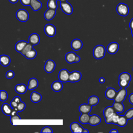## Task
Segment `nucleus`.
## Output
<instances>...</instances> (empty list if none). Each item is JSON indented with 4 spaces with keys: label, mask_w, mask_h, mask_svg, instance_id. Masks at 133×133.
Listing matches in <instances>:
<instances>
[{
    "label": "nucleus",
    "mask_w": 133,
    "mask_h": 133,
    "mask_svg": "<svg viewBox=\"0 0 133 133\" xmlns=\"http://www.w3.org/2000/svg\"><path fill=\"white\" fill-rule=\"evenodd\" d=\"M36 55H37L36 51L34 48H32L31 50L28 51L25 54L24 57L28 59H33L35 58V57L36 56Z\"/></svg>",
    "instance_id": "obj_32"
},
{
    "label": "nucleus",
    "mask_w": 133,
    "mask_h": 133,
    "mask_svg": "<svg viewBox=\"0 0 133 133\" xmlns=\"http://www.w3.org/2000/svg\"><path fill=\"white\" fill-rule=\"evenodd\" d=\"M113 106H109L105 108L103 110V115L105 118V121L107 124L112 123V117L115 113Z\"/></svg>",
    "instance_id": "obj_1"
},
{
    "label": "nucleus",
    "mask_w": 133,
    "mask_h": 133,
    "mask_svg": "<svg viewBox=\"0 0 133 133\" xmlns=\"http://www.w3.org/2000/svg\"><path fill=\"white\" fill-rule=\"evenodd\" d=\"M83 133H85V132H89V131H88V130H87V129H84V130H83Z\"/></svg>",
    "instance_id": "obj_53"
},
{
    "label": "nucleus",
    "mask_w": 133,
    "mask_h": 133,
    "mask_svg": "<svg viewBox=\"0 0 133 133\" xmlns=\"http://www.w3.org/2000/svg\"><path fill=\"white\" fill-rule=\"evenodd\" d=\"M99 98L96 96H90L88 100V103L91 106H94L97 105L99 102Z\"/></svg>",
    "instance_id": "obj_31"
},
{
    "label": "nucleus",
    "mask_w": 133,
    "mask_h": 133,
    "mask_svg": "<svg viewBox=\"0 0 133 133\" xmlns=\"http://www.w3.org/2000/svg\"><path fill=\"white\" fill-rule=\"evenodd\" d=\"M105 54V48L102 45H98L94 47L93 50V56L96 59L103 58Z\"/></svg>",
    "instance_id": "obj_2"
},
{
    "label": "nucleus",
    "mask_w": 133,
    "mask_h": 133,
    "mask_svg": "<svg viewBox=\"0 0 133 133\" xmlns=\"http://www.w3.org/2000/svg\"><path fill=\"white\" fill-rule=\"evenodd\" d=\"M60 2H67L68 0H60Z\"/></svg>",
    "instance_id": "obj_54"
},
{
    "label": "nucleus",
    "mask_w": 133,
    "mask_h": 133,
    "mask_svg": "<svg viewBox=\"0 0 133 133\" xmlns=\"http://www.w3.org/2000/svg\"><path fill=\"white\" fill-rule=\"evenodd\" d=\"M128 120L125 115H120L116 125L119 127H124L127 125Z\"/></svg>",
    "instance_id": "obj_30"
},
{
    "label": "nucleus",
    "mask_w": 133,
    "mask_h": 133,
    "mask_svg": "<svg viewBox=\"0 0 133 133\" xmlns=\"http://www.w3.org/2000/svg\"><path fill=\"white\" fill-rule=\"evenodd\" d=\"M21 119V117H20L17 114H15V115L10 116V122L11 124L13 125L14 121V120H18V119Z\"/></svg>",
    "instance_id": "obj_42"
},
{
    "label": "nucleus",
    "mask_w": 133,
    "mask_h": 133,
    "mask_svg": "<svg viewBox=\"0 0 133 133\" xmlns=\"http://www.w3.org/2000/svg\"><path fill=\"white\" fill-rule=\"evenodd\" d=\"M124 115L128 119H132L133 118V108H131L128 110L126 112Z\"/></svg>",
    "instance_id": "obj_38"
},
{
    "label": "nucleus",
    "mask_w": 133,
    "mask_h": 133,
    "mask_svg": "<svg viewBox=\"0 0 133 133\" xmlns=\"http://www.w3.org/2000/svg\"><path fill=\"white\" fill-rule=\"evenodd\" d=\"M40 42V37L37 33H32L29 37V43L33 45H36Z\"/></svg>",
    "instance_id": "obj_15"
},
{
    "label": "nucleus",
    "mask_w": 133,
    "mask_h": 133,
    "mask_svg": "<svg viewBox=\"0 0 133 133\" xmlns=\"http://www.w3.org/2000/svg\"><path fill=\"white\" fill-rule=\"evenodd\" d=\"M83 46V43L79 39H74L71 43V47L74 51H78L80 50Z\"/></svg>",
    "instance_id": "obj_12"
},
{
    "label": "nucleus",
    "mask_w": 133,
    "mask_h": 133,
    "mask_svg": "<svg viewBox=\"0 0 133 133\" xmlns=\"http://www.w3.org/2000/svg\"><path fill=\"white\" fill-rule=\"evenodd\" d=\"M113 107L115 112L118 113H121L124 112L125 108L122 102L114 101L113 104Z\"/></svg>",
    "instance_id": "obj_26"
},
{
    "label": "nucleus",
    "mask_w": 133,
    "mask_h": 133,
    "mask_svg": "<svg viewBox=\"0 0 133 133\" xmlns=\"http://www.w3.org/2000/svg\"><path fill=\"white\" fill-rule=\"evenodd\" d=\"M99 82L101 83V84H103L105 82V79L103 77H100L99 79Z\"/></svg>",
    "instance_id": "obj_50"
},
{
    "label": "nucleus",
    "mask_w": 133,
    "mask_h": 133,
    "mask_svg": "<svg viewBox=\"0 0 133 133\" xmlns=\"http://www.w3.org/2000/svg\"><path fill=\"white\" fill-rule=\"evenodd\" d=\"M101 119L98 115L96 114H93L90 115L88 124L91 126H96L99 124L101 123Z\"/></svg>",
    "instance_id": "obj_16"
},
{
    "label": "nucleus",
    "mask_w": 133,
    "mask_h": 133,
    "mask_svg": "<svg viewBox=\"0 0 133 133\" xmlns=\"http://www.w3.org/2000/svg\"><path fill=\"white\" fill-rule=\"evenodd\" d=\"M119 79H125L126 81H128L129 82H130L131 79V75L128 73V72H123L121 73L118 77Z\"/></svg>",
    "instance_id": "obj_33"
},
{
    "label": "nucleus",
    "mask_w": 133,
    "mask_h": 133,
    "mask_svg": "<svg viewBox=\"0 0 133 133\" xmlns=\"http://www.w3.org/2000/svg\"><path fill=\"white\" fill-rule=\"evenodd\" d=\"M70 128L72 132H83L84 129L77 122H73L71 123Z\"/></svg>",
    "instance_id": "obj_14"
},
{
    "label": "nucleus",
    "mask_w": 133,
    "mask_h": 133,
    "mask_svg": "<svg viewBox=\"0 0 133 133\" xmlns=\"http://www.w3.org/2000/svg\"><path fill=\"white\" fill-rule=\"evenodd\" d=\"M8 98L7 92L4 90H1L0 91V100L1 101L5 102Z\"/></svg>",
    "instance_id": "obj_36"
},
{
    "label": "nucleus",
    "mask_w": 133,
    "mask_h": 133,
    "mask_svg": "<svg viewBox=\"0 0 133 133\" xmlns=\"http://www.w3.org/2000/svg\"><path fill=\"white\" fill-rule=\"evenodd\" d=\"M129 28L131 30H133V18H132L129 22Z\"/></svg>",
    "instance_id": "obj_48"
},
{
    "label": "nucleus",
    "mask_w": 133,
    "mask_h": 133,
    "mask_svg": "<svg viewBox=\"0 0 133 133\" xmlns=\"http://www.w3.org/2000/svg\"><path fill=\"white\" fill-rule=\"evenodd\" d=\"M130 82L125 80V79H119L118 80V85L121 88H126L129 86Z\"/></svg>",
    "instance_id": "obj_37"
},
{
    "label": "nucleus",
    "mask_w": 133,
    "mask_h": 133,
    "mask_svg": "<svg viewBox=\"0 0 133 133\" xmlns=\"http://www.w3.org/2000/svg\"><path fill=\"white\" fill-rule=\"evenodd\" d=\"M56 14V10L48 8L44 13V18L47 20L52 19Z\"/></svg>",
    "instance_id": "obj_17"
},
{
    "label": "nucleus",
    "mask_w": 133,
    "mask_h": 133,
    "mask_svg": "<svg viewBox=\"0 0 133 133\" xmlns=\"http://www.w3.org/2000/svg\"><path fill=\"white\" fill-rule=\"evenodd\" d=\"M90 116V115H89V113H81L79 118V122L83 124H87L89 122Z\"/></svg>",
    "instance_id": "obj_29"
},
{
    "label": "nucleus",
    "mask_w": 133,
    "mask_h": 133,
    "mask_svg": "<svg viewBox=\"0 0 133 133\" xmlns=\"http://www.w3.org/2000/svg\"><path fill=\"white\" fill-rule=\"evenodd\" d=\"M91 105L89 103L82 104L78 108V110L81 113H89L91 110Z\"/></svg>",
    "instance_id": "obj_19"
},
{
    "label": "nucleus",
    "mask_w": 133,
    "mask_h": 133,
    "mask_svg": "<svg viewBox=\"0 0 133 133\" xmlns=\"http://www.w3.org/2000/svg\"><path fill=\"white\" fill-rule=\"evenodd\" d=\"M60 81H54L51 84V88L55 92H59L62 89L63 84Z\"/></svg>",
    "instance_id": "obj_23"
},
{
    "label": "nucleus",
    "mask_w": 133,
    "mask_h": 133,
    "mask_svg": "<svg viewBox=\"0 0 133 133\" xmlns=\"http://www.w3.org/2000/svg\"><path fill=\"white\" fill-rule=\"evenodd\" d=\"M10 105L11 106V107L13 109H15V108H17L18 105V103L16 102L15 100H12V101H11V102L10 103Z\"/></svg>",
    "instance_id": "obj_45"
},
{
    "label": "nucleus",
    "mask_w": 133,
    "mask_h": 133,
    "mask_svg": "<svg viewBox=\"0 0 133 133\" xmlns=\"http://www.w3.org/2000/svg\"><path fill=\"white\" fill-rule=\"evenodd\" d=\"M132 71H133V68H132Z\"/></svg>",
    "instance_id": "obj_56"
},
{
    "label": "nucleus",
    "mask_w": 133,
    "mask_h": 133,
    "mask_svg": "<svg viewBox=\"0 0 133 133\" xmlns=\"http://www.w3.org/2000/svg\"><path fill=\"white\" fill-rule=\"evenodd\" d=\"M56 1H57V0H56Z\"/></svg>",
    "instance_id": "obj_57"
},
{
    "label": "nucleus",
    "mask_w": 133,
    "mask_h": 133,
    "mask_svg": "<svg viewBox=\"0 0 133 133\" xmlns=\"http://www.w3.org/2000/svg\"><path fill=\"white\" fill-rule=\"evenodd\" d=\"M82 77V74L80 72L77 71H74L70 73L69 82L74 83L78 82L81 80Z\"/></svg>",
    "instance_id": "obj_10"
},
{
    "label": "nucleus",
    "mask_w": 133,
    "mask_h": 133,
    "mask_svg": "<svg viewBox=\"0 0 133 133\" xmlns=\"http://www.w3.org/2000/svg\"><path fill=\"white\" fill-rule=\"evenodd\" d=\"M70 73L68 71V70L66 69H61L58 74V77L59 81H60L62 82H67L69 81V76Z\"/></svg>",
    "instance_id": "obj_8"
},
{
    "label": "nucleus",
    "mask_w": 133,
    "mask_h": 133,
    "mask_svg": "<svg viewBox=\"0 0 133 133\" xmlns=\"http://www.w3.org/2000/svg\"><path fill=\"white\" fill-rule=\"evenodd\" d=\"M10 58L9 56L6 55H2L0 57V63L3 66H8L10 63Z\"/></svg>",
    "instance_id": "obj_25"
},
{
    "label": "nucleus",
    "mask_w": 133,
    "mask_h": 133,
    "mask_svg": "<svg viewBox=\"0 0 133 133\" xmlns=\"http://www.w3.org/2000/svg\"><path fill=\"white\" fill-rule=\"evenodd\" d=\"M25 107H26V105H25V103L22 101H21L20 103H18V107L17 108L19 112H21V111H23L24 110V109L25 108Z\"/></svg>",
    "instance_id": "obj_40"
},
{
    "label": "nucleus",
    "mask_w": 133,
    "mask_h": 133,
    "mask_svg": "<svg viewBox=\"0 0 133 133\" xmlns=\"http://www.w3.org/2000/svg\"><path fill=\"white\" fill-rule=\"evenodd\" d=\"M28 44V42L25 41H20L18 42L15 45V50L19 52H21L25 45Z\"/></svg>",
    "instance_id": "obj_28"
},
{
    "label": "nucleus",
    "mask_w": 133,
    "mask_h": 133,
    "mask_svg": "<svg viewBox=\"0 0 133 133\" xmlns=\"http://www.w3.org/2000/svg\"><path fill=\"white\" fill-rule=\"evenodd\" d=\"M76 56V54L74 52L70 51L65 54V59L66 61L69 63H75Z\"/></svg>",
    "instance_id": "obj_21"
},
{
    "label": "nucleus",
    "mask_w": 133,
    "mask_h": 133,
    "mask_svg": "<svg viewBox=\"0 0 133 133\" xmlns=\"http://www.w3.org/2000/svg\"><path fill=\"white\" fill-rule=\"evenodd\" d=\"M42 97L41 94L36 92L33 91L30 95V99L32 102L34 103H37L42 100Z\"/></svg>",
    "instance_id": "obj_27"
},
{
    "label": "nucleus",
    "mask_w": 133,
    "mask_h": 133,
    "mask_svg": "<svg viewBox=\"0 0 133 133\" xmlns=\"http://www.w3.org/2000/svg\"><path fill=\"white\" fill-rule=\"evenodd\" d=\"M33 45L31 44V43H28V44L25 45V46L24 47V48L23 49V50L21 51V54L23 55V56H25V54L28 52L30 50H31L32 48H33Z\"/></svg>",
    "instance_id": "obj_35"
},
{
    "label": "nucleus",
    "mask_w": 133,
    "mask_h": 133,
    "mask_svg": "<svg viewBox=\"0 0 133 133\" xmlns=\"http://www.w3.org/2000/svg\"><path fill=\"white\" fill-rule=\"evenodd\" d=\"M30 6L34 11H38L42 8V3L38 0H31Z\"/></svg>",
    "instance_id": "obj_24"
},
{
    "label": "nucleus",
    "mask_w": 133,
    "mask_h": 133,
    "mask_svg": "<svg viewBox=\"0 0 133 133\" xmlns=\"http://www.w3.org/2000/svg\"><path fill=\"white\" fill-rule=\"evenodd\" d=\"M12 110L13 108L11 107L10 104H9L7 103H4L2 106V111L3 113L6 115L10 116Z\"/></svg>",
    "instance_id": "obj_20"
},
{
    "label": "nucleus",
    "mask_w": 133,
    "mask_h": 133,
    "mask_svg": "<svg viewBox=\"0 0 133 133\" xmlns=\"http://www.w3.org/2000/svg\"><path fill=\"white\" fill-rule=\"evenodd\" d=\"M118 131L115 129H113L110 131V132H118Z\"/></svg>",
    "instance_id": "obj_51"
},
{
    "label": "nucleus",
    "mask_w": 133,
    "mask_h": 133,
    "mask_svg": "<svg viewBox=\"0 0 133 133\" xmlns=\"http://www.w3.org/2000/svg\"><path fill=\"white\" fill-rule=\"evenodd\" d=\"M28 89V86L24 84H19L15 86V90L16 92L19 94H23L26 92Z\"/></svg>",
    "instance_id": "obj_22"
},
{
    "label": "nucleus",
    "mask_w": 133,
    "mask_h": 133,
    "mask_svg": "<svg viewBox=\"0 0 133 133\" xmlns=\"http://www.w3.org/2000/svg\"><path fill=\"white\" fill-rule=\"evenodd\" d=\"M38 86V82L34 77H32L30 78L28 82V89L30 90H32L36 88Z\"/></svg>",
    "instance_id": "obj_18"
},
{
    "label": "nucleus",
    "mask_w": 133,
    "mask_h": 133,
    "mask_svg": "<svg viewBox=\"0 0 133 133\" xmlns=\"http://www.w3.org/2000/svg\"><path fill=\"white\" fill-rule=\"evenodd\" d=\"M21 3L24 6H29L31 0H20Z\"/></svg>",
    "instance_id": "obj_44"
},
{
    "label": "nucleus",
    "mask_w": 133,
    "mask_h": 133,
    "mask_svg": "<svg viewBox=\"0 0 133 133\" xmlns=\"http://www.w3.org/2000/svg\"><path fill=\"white\" fill-rule=\"evenodd\" d=\"M116 11L120 16L125 17L128 15L129 13V8L126 4L121 3L116 7Z\"/></svg>",
    "instance_id": "obj_4"
},
{
    "label": "nucleus",
    "mask_w": 133,
    "mask_h": 133,
    "mask_svg": "<svg viewBox=\"0 0 133 133\" xmlns=\"http://www.w3.org/2000/svg\"><path fill=\"white\" fill-rule=\"evenodd\" d=\"M57 3L56 0H48L47 2V7L48 8L56 10L57 9Z\"/></svg>",
    "instance_id": "obj_34"
},
{
    "label": "nucleus",
    "mask_w": 133,
    "mask_h": 133,
    "mask_svg": "<svg viewBox=\"0 0 133 133\" xmlns=\"http://www.w3.org/2000/svg\"><path fill=\"white\" fill-rule=\"evenodd\" d=\"M41 132H50L52 133L53 132L52 129L48 126H45L41 131Z\"/></svg>",
    "instance_id": "obj_43"
},
{
    "label": "nucleus",
    "mask_w": 133,
    "mask_h": 133,
    "mask_svg": "<svg viewBox=\"0 0 133 133\" xmlns=\"http://www.w3.org/2000/svg\"><path fill=\"white\" fill-rule=\"evenodd\" d=\"M119 116H120V115H119L118 113L115 112L114 114V115H113L112 123L114 124H117V123L118 122V119L119 118Z\"/></svg>",
    "instance_id": "obj_39"
},
{
    "label": "nucleus",
    "mask_w": 133,
    "mask_h": 133,
    "mask_svg": "<svg viewBox=\"0 0 133 133\" xmlns=\"http://www.w3.org/2000/svg\"><path fill=\"white\" fill-rule=\"evenodd\" d=\"M128 100L129 102L133 105V93H131V94L129 95L128 97Z\"/></svg>",
    "instance_id": "obj_46"
},
{
    "label": "nucleus",
    "mask_w": 133,
    "mask_h": 133,
    "mask_svg": "<svg viewBox=\"0 0 133 133\" xmlns=\"http://www.w3.org/2000/svg\"><path fill=\"white\" fill-rule=\"evenodd\" d=\"M14 76H15V73H14V71H12L11 70H9L8 71H7L6 73V77L8 79L12 78L14 77Z\"/></svg>",
    "instance_id": "obj_41"
},
{
    "label": "nucleus",
    "mask_w": 133,
    "mask_h": 133,
    "mask_svg": "<svg viewBox=\"0 0 133 133\" xmlns=\"http://www.w3.org/2000/svg\"><path fill=\"white\" fill-rule=\"evenodd\" d=\"M81 60V58L79 56H77L76 55V58H75V63H77V62H79Z\"/></svg>",
    "instance_id": "obj_49"
},
{
    "label": "nucleus",
    "mask_w": 133,
    "mask_h": 133,
    "mask_svg": "<svg viewBox=\"0 0 133 133\" xmlns=\"http://www.w3.org/2000/svg\"><path fill=\"white\" fill-rule=\"evenodd\" d=\"M127 95V91L126 88H121L116 94V95L114 99V101L123 102L126 99V97Z\"/></svg>",
    "instance_id": "obj_5"
},
{
    "label": "nucleus",
    "mask_w": 133,
    "mask_h": 133,
    "mask_svg": "<svg viewBox=\"0 0 133 133\" xmlns=\"http://www.w3.org/2000/svg\"><path fill=\"white\" fill-rule=\"evenodd\" d=\"M16 16L19 21L23 22L27 21L29 18L28 12L24 9H20L17 10Z\"/></svg>",
    "instance_id": "obj_3"
},
{
    "label": "nucleus",
    "mask_w": 133,
    "mask_h": 133,
    "mask_svg": "<svg viewBox=\"0 0 133 133\" xmlns=\"http://www.w3.org/2000/svg\"><path fill=\"white\" fill-rule=\"evenodd\" d=\"M44 32L48 36L53 37L56 34V27L50 23L47 24L44 27Z\"/></svg>",
    "instance_id": "obj_7"
},
{
    "label": "nucleus",
    "mask_w": 133,
    "mask_h": 133,
    "mask_svg": "<svg viewBox=\"0 0 133 133\" xmlns=\"http://www.w3.org/2000/svg\"><path fill=\"white\" fill-rule=\"evenodd\" d=\"M19 0H9V1L11 3H12V4H15V3H16Z\"/></svg>",
    "instance_id": "obj_52"
},
{
    "label": "nucleus",
    "mask_w": 133,
    "mask_h": 133,
    "mask_svg": "<svg viewBox=\"0 0 133 133\" xmlns=\"http://www.w3.org/2000/svg\"><path fill=\"white\" fill-rule=\"evenodd\" d=\"M119 49V45L116 42H112L110 43L107 48V50L108 53L111 55L116 54Z\"/></svg>",
    "instance_id": "obj_11"
},
{
    "label": "nucleus",
    "mask_w": 133,
    "mask_h": 133,
    "mask_svg": "<svg viewBox=\"0 0 133 133\" xmlns=\"http://www.w3.org/2000/svg\"><path fill=\"white\" fill-rule=\"evenodd\" d=\"M56 67V63L52 60H47L45 63L44 70L46 72L50 73L52 72Z\"/></svg>",
    "instance_id": "obj_9"
},
{
    "label": "nucleus",
    "mask_w": 133,
    "mask_h": 133,
    "mask_svg": "<svg viewBox=\"0 0 133 133\" xmlns=\"http://www.w3.org/2000/svg\"><path fill=\"white\" fill-rule=\"evenodd\" d=\"M117 92V91H116V90L114 88L109 87L107 89L105 92V96L108 99L112 100L115 98Z\"/></svg>",
    "instance_id": "obj_13"
},
{
    "label": "nucleus",
    "mask_w": 133,
    "mask_h": 133,
    "mask_svg": "<svg viewBox=\"0 0 133 133\" xmlns=\"http://www.w3.org/2000/svg\"><path fill=\"white\" fill-rule=\"evenodd\" d=\"M13 100H15L16 102H17L18 103H20V102L21 101V98H20L19 97H18V96H16V97H15L14 98Z\"/></svg>",
    "instance_id": "obj_47"
},
{
    "label": "nucleus",
    "mask_w": 133,
    "mask_h": 133,
    "mask_svg": "<svg viewBox=\"0 0 133 133\" xmlns=\"http://www.w3.org/2000/svg\"><path fill=\"white\" fill-rule=\"evenodd\" d=\"M60 6L61 10L65 14L70 15L73 12V7L72 5L67 2H60Z\"/></svg>",
    "instance_id": "obj_6"
},
{
    "label": "nucleus",
    "mask_w": 133,
    "mask_h": 133,
    "mask_svg": "<svg viewBox=\"0 0 133 133\" xmlns=\"http://www.w3.org/2000/svg\"><path fill=\"white\" fill-rule=\"evenodd\" d=\"M131 34H132V36L133 37V30H131Z\"/></svg>",
    "instance_id": "obj_55"
}]
</instances>
